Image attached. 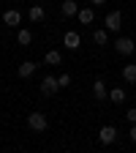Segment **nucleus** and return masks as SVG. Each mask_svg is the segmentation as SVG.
<instances>
[{
  "label": "nucleus",
  "instance_id": "1",
  "mask_svg": "<svg viewBox=\"0 0 136 153\" xmlns=\"http://www.w3.org/2000/svg\"><path fill=\"white\" fill-rule=\"evenodd\" d=\"M27 126H30L33 131H46L49 120H46L44 112H30V115H27Z\"/></svg>",
  "mask_w": 136,
  "mask_h": 153
},
{
  "label": "nucleus",
  "instance_id": "2",
  "mask_svg": "<svg viewBox=\"0 0 136 153\" xmlns=\"http://www.w3.org/2000/svg\"><path fill=\"white\" fill-rule=\"evenodd\" d=\"M114 49H117L120 55H133V52H136V44H133V38H128V36H120L117 41H114Z\"/></svg>",
  "mask_w": 136,
  "mask_h": 153
},
{
  "label": "nucleus",
  "instance_id": "3",
  "mask_svg": "<svg viewBox=\"0 0 136 153\" xmlns=\"http://www.w3.org/2000/svg\"><path fill=\"white\" fill-rule=\"evenodd\" d=\"M57 90H60V79H54L52 74H46L44 79H41V93L44 96H54Z\"/></svg>",
  "mask_w": 136,
  "mask_h": 153
},
{
  "label": "nucleus",
  "instance_id": "4",
  "mask_svg": "<svg viewBox=\"0 0 136 153\" xmlns=\"http://www.w3.org/2000/svg\"><path fill=\"white\" fill-rule=\"evenodd\" d=\"M114 140H117V128L114 126H101L98 128V142L101 145H112Z\"/></svg>",
  "mask_w": 136,
  "mask_h": 153
},
{
  "label": "nucleus",
  "instance_id": "5",
  "mask_svg": "<svg viewBox=\"0 0 136 153\" xmlns=\"http://www.w3.org/2000/svg\"><path fill=\"white\" fill-rule=\"evenodd\" d=\"M104 25H106V30H120L123 27V14L120 11H109L106 19H104Z\"/></svg>",
  "mask_w": 136,
  "mask_h": 153
},
{
  "label": "nucleus",
  "instance_id": "6",
  "mask_svg": "<svg viewBox=\"0 0 136 153\" xmlns=\"http://www.w3.org/2000/svg\"><path fill=\"white\" fill-rule=\"evenodd\" d=\"M63 44H65L68 49H74V52H76V49L82 47V36L76 33V30H68V33L63 36Z\"/></svg>",
  "mask_w": 136,
  "mask_h": 153
},
{
  "label": "nucleus",
  "instance_id": "7",
  "mask_svg": "<svg viewBox=\"0 0 136 153\" xmlns=\"http://www.w3.org/2000/svg\"><path fill=\"white\" fill-rule=\"evenodd\" d=\"M3 22L11 25V27H16L19 22H22V14H19L16 8H8V11H3Z\"/></svg>",
  "mask_w": 136,
  "mask_h": 153
},
{
  "label": "nucleus",
  "instance_id": "8",
  "mask_svg": "<svg viewBox=\"0 0 136 153\" xmlns=\"http://www.w3.org/2000/svg\"><path fill=\"white\" fill-rule=\"evenodd\" d=\"M35 68H38V66H35L33 60H25V63H19V68H16V74H19V76H22V79H27V76H33V74H35Z\"/></svg>",
  "mask_w": 136,
  "mask_h": 153
},
{
  "label": "nucleus",
  "instance_id": "9",
  "mask_svg": "<svg viewBox=\"0 0 136 153\" xmlns=\"http://www.w3.org/2000/svg\"><path fill=\"white\" fill-rule=\"evenodd\" d=\"M93 96L98 101H104V99H109V90H106V85H104V79H95V85H93Z\"/></svg>",
  "mask_w": 136,
  "mask_h": 153
},
{
  "label": "nucleus",
  "instance_id": "10",
  "mask_svg": "<svg viewBox=\"0 0 136 153\" xmlns=\"http://www.w3.org/2000/svg\"><path fill=\"white\" fill-rule=\"evenodd\" d=\"M60 11H63V16H76L79 14V6H76V0H63Z\"/></svg>",
  "mask_w": 136,
  "mask_h": 153
},
{
  "label": "nucleus",
  "instance_id": "11",
  "mask_svg": "<svg viewBox=\"0 0 136 153\" xmlns=\"http://www.w3.org/2000/svg\"><path fill=\"white\" fill-rule=\"evenodd\" d=\"M123 79H125V82H131V85H136V63L123 66Z\"/></svg>",
  "mask_w": 136,
  "mask_h": 153
},
{
  "label": "nucleus",
  "instance_id": "12",
  "mask_svg": "<svg viewBox=\"0 0 136 153\" xmlns=\"http://www.w3.org/2000/svg\"><path fill=\"white\" fill-rule=\"evenodd\" d=\"M27 16H30V22H44V19H46V11H44L41 6H33V8L27 11Z\"/></svg>",
  "mask_w": 136,
  "mask_h": 153
},
{
  "label": "nucleus",
  "instance_id": "13",
  "mask_svg": "<svg viewBox=\"0 0 136 153\" xmlns=\"http://www.w3.org/2000/svg\"><path fill=\"white\" fill-rule=\"evenodd\" d=\"M44 60H46V66H60V63H63V55L57 52V49H49Z\"/></svg>",
  "mask_w": 136,
  "mask_h": 153
},
{
  "label": "nucleus",
  "instance_id": "14",
  "mask_svg": "<svg viewBox=\"0 0 136 153\" xmlns=\"http://www.w3.org/2000/svg\"><path fill=\"white\" fill-rule=\"evenodd\" d=\"M16 41H19V44H22V47H30V44H33V33L22 27V30H19V33H16Z\"/></svg>",
  "mask_w": 136,
  "mask_h": 153
},
{
  "label": "nucleus",
  "instance_id": "15",
  "mask_svg": "<svg viewBox=\"0 0 136 153\" xmlns=\"http://www.w3.org/2000/svg\"><path fill=\"white\" fill-rule=\"evenodd\" d=\"M76 16H79V22H82V25H90L93 19H95L93 8H79V14H76Z\"/></svg>",
  "mask_w": 136,
  "mask_h": 153
},
{
  "label": "nucleus",
  "instance_id": "16",
  "mask_svg": "<svg viewBox=\"0 0 136 153\" xmlns=\"http://www.w3.org/2000/svg\"><path fill=\"white\" fill-rule=\"evenodd\" d=\"M109 101H112V104H123V101H125V90H120V88L109 90Z\"/></svg>",
  "mask_w": 136,
  "mask_h": 153
},
{
  "label": "nucleus",
  "instance_id": "17",
  "mask_svg": "<svg viewBox=\"0 0 136 153\" xmlns=\"http://www.w3.org/2000/svg\"><path fill=\"white\" fill-rule=\"evenodd\" d=\"M93 41L98 44V47H104V44L109 41V30H101V27H98V30L93 33Z\"/></svg>",
  "mask_w": 136,
  "mask_h": 153
},
{
  "label": "nucleus",
  "instance_id": "18",
  "mask_svg": "<svg viewBox=\"0 0 136 153\" xmlns=\"http://www.w3.org/2000/svg\"><path fill=\"white\" fill-rule=\"evenodd\" d=\"M57 79H60V88H68L71 85V74H60Z\"/></svg>",
  "mask_w": 136,
  "mask_h": 153
},
{
  "label": "nucleus",
  "instance_id": "19",
  "mask_svg": "<svg viewBox=\"0 0 136 153\" xmlns=\"http://www.w3.org/2000/svg\"><path fill=\"white\" fill-rule=\"evenodd\" d=\"M125 118H128V120H131V123H136V107H131V109H128V112H125Z\"/></svg>",
  "mask_w": 136,
  "mask_h": 153
},
{
  "label": "nucleus",
  "instance_id": "20",
  "mask_svg": "<svg viewBox=\"0 0 136 153\" xmlns=\"http://www.w3.org/2000/svg\"><path fill=\"white\" fill-rule=\"evenodd\" d=\"M128 137H131V142H136V123L131 126V131H128Z\"/></svg>",
  "mask_w": 136,
  "mask_h": 153
},
{
  "label": "nucleus",
  "instance_id": "21",
  "mask_svg": "<svg viewBox=\"0 0 136 153\" xmlns=\"http://www.w3.org/2000/svg\"><path fill=\"white\" fill-rule=\"evenodd\" d=\"M90 3H93V6H104L106 0H90Z\"/></svg>",
  "mask_w": 136,
  "mask_h": 153
}]
</instances>
